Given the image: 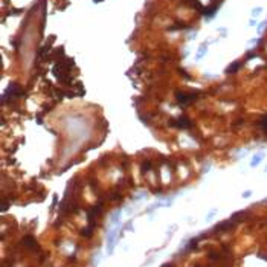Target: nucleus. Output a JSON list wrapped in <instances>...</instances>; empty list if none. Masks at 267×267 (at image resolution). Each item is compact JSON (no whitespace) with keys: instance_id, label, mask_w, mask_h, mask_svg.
Returning a JSON list of instances; mask_svg holds the SVG:
<instances>
[{"instance_id":"1","label":"nucleus","mask_w":267,"mask_h":267,"mask_svg":"<svg viewBox=\"0 0 267 267\" xmlns=\"http://www.w3.org/2000/svg\"><path fill=\"white\" fill-rule=\"evenodd\" d=\"M175 98H177L179 104H182V105H188V104H191L192 101H196V99H197V93L177 92V93H175Z\"/></svg>"},{"instance_id":"2","label":"nucleus","mask_w":267,"mask_h":267,"mask_svg":"<svg viewBox=\"0 0 267 267\" xmlns=\"http://www.w3.org/2000/svg\"><path fill=\"white\" fill-rule=\"evenodd\" d=\"M174 127H177V128H182V130H186V128H191L192 127V122L188 119L186 116H180V118H177L175 121H173L171 122Z\"/></svg>"},{"instance_id":"3","label":"nucleus","mask_w":267,"mask_h":267,"mask_svg":"<svg viewBox=\"0 0 267 267\" xmlns=\"http://www.w3.org/2000/svg\"><path fill=\"white\" fill-rule=\"evenodd\" d=\"M6 95L9 96V98H12V96H20V95H23V90L17 86V84H9L8 86V89H6Z\"/></svg>"},{"instance_id":"4","label":"nucleus","mask_w":267,"mask_h":267,"mask_svg":"<svg viewBox=\"0 0 267 267\" xmlns=\"http://www.w3.org/2000/svg\"><path fill=\"white\" fill-rule=\"evenodd\" d=\"M22 244H23V246H26V247H29V249H35V250H38L37 241H35L32 237H24L23 241H22Z\"/></svg>"},{"instance_id":"5","label":"nucleus","mask_w":267,"mask_h":267,"mask_svg":"<svg viewBox=\"0 0 267 267\" xmlns=\"http://www.w3.org/2000/svg\"><path fill=\"white\" fill-rule=\"evenodd\" d=\"M232 228V221H223V223H220L218 226H215V231H218V232H221V231H228V229H231Z\"/></svg>"},{"instance_id":"6","label":"nucleus","mask_w":267,"mask_h":267,"mask_svg":"<svg viewBox=\"0 0 267 267\" xmlns=\"http://www.w3.org/2000/svg\"><path fill=\"white\" fill-rule=\"evenodd\" d=\"M241 63H233V64H231L228 69H226V73H235V72H238V70L241 69Z\"/></svg>"},{"instance_id":"7","label":"nucleus","mask_w":267,"mask_h":267,"mask_svg":"<svg viewBox=\"0 0 267 267\" xmlns=\"http://www.w3.org/2000/svg\"><path fill=\"white\" fill-rule=\"evenodd\" d=\"M214 12H217V6L215 5H212V6H208V8H203V11H202V14L203 15H208V17H211Z\"/></svg>"},{"instance_id":"8","label":"nucleus","mask_w":267,"mask_h":267,"mask_svg":"<svg viewBox=\"0 0 267 267\" xmlns=\"http://www.w3.org/2000/svg\"><path fill=\"white\" fill-rule=\"evenodd\" d=\"M92 229H93V223L89 226V228L81 229V235H82V237H90V235H92Z\"/></svg>"},{"instance_id":"9","label":"nucleus","mask_w":267,"mask_h":267,"mask_svg":"<svg viewBox=\"0 0 267 267\" xmlns=\"http://www.w3.org/2000/svg\"><path fill=\"white\" fill-rule=\"evenodd\" d=\"M259 125H261V128L264 130V133L267 134V115H266L264 118H263L261 121H259Z\"/></svg>"},{"instance_id":"10","label":"nucleus","mask_w":267,"mask_h":267,"mask_svg":"<svg viewBox=\"0 0 267 267\" xmlns=\"http://www.w3.org/2000/svg\"><path fill=\"white\" fill-rule=\"evenodd\" d=\"M205 54H206V45H202V46H200V50H198V54H197V58L200 60Z\"/></svg>"},{"instance_id":"11","label":"nucleus","mask_w":267,"mask_h":267,"mask_svg":"<svg viewBox=\"0 0 267 267\" xmlns=\"http://www.w3.org/2000/svg\"><path fill=\"white\" fill-rule=\"evenodd\" d=\"M150 168H151V163L150 162H145L144 165H142V173H147Z\"/></svg>"},{"instance_id":"12","label":"nucleus","mask_w":267,"mask_h":267,"mask_svg":"<svg viewBox=\"0 0 267 267\" xmlns=\"http://www.w3.org/2000/svg\"><path fill=\"white\" fill-rule=\"evenodd\" d=\"M186 26L185 24H177V26H171L170 28V31H175V29H185Z\"/></svg>"},{"instance_id":"13","label":"nucleus","mask_w":267,"mask_h":267,"mask_svg":"<svg viewBox=\"0 0 267 267\" xmlns=\"http://www.w3.org/2000/svg\"><path fill=\"white\" fill-rule=\"evenodd\" d=\"M259 12H261V8H255V9L252 11V15H254V17H256V15H259Z\"/></svg>"},{"instance_id":"14","label":"nucleus","mask_w":267,"mask_h":267,"mask_svg":"<svg viewBox=\"0 0 267 267\" xmlns=\"http://www.w3.org/2000/svg\"><path fill=\"white\" fill-rule=\"evenodd\" d=\"M259 159H261V157H259V156H256L255 159L252 160V166H255V165H258V163H259Z\"/></svg>"},{"instance_id":"15","label":"nucleus","mask_w":267,"mask_h":267,"mask_svg":"<svg viewBox=\"0 0 267 267\" xmlns=\"http://www.w3.org/2000/svg\"><path fill=\"white\" fill-rule=\"evenodd\" d=\"M196 246H197V240H192V241L189 243V249H194Z\"/></svg>"},{"instance_id":"16","label":"nucleus","mask_w":267,"mask_h":267,"mask_svg":"<svg viewBox=\"0 0 267 267\" xmlns=\"http://www.w3.org/2000/svg\"><path fill=\"white\" fill-rule=\"evenodd\" d=\"M6 209H8V203H5V202H3V205H2V211H3V212H6Z\"/></svg>"},{"instance_id":"17","label":"nucleus","mask_w":267,"mask_h":267,"mask_svg":"<svg viewBox=\"0 0 267 267\" xmlns=\"http://www.w3.org/2000/svg\"><path fill=\"white\" fill-rule=\"evenodd\" d=\"M99 2H102V0H93V3H99Z\"/></svg>"},{"instance_id":"18","label":"nucleus","mask_w":267,"mask_h":267,"mask_svg":"<svg viewBox=\"0 0 267 267\" xmlns=\"http://www.w3.org/2000/svg\"><path fill=\"white\" fill-rule=\"evenodd\" d=\"M162 267H171V266H166V264H165V266H162Z\"/></svg>"}]
</instances>
